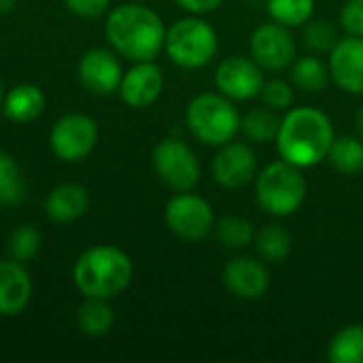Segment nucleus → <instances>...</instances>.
I'll return each mask as SVG.
<instances>
[{"label":"nucleus","mask_w":363,"mask_h":363,"mask_svg":"<svg viewBox=\"0 0 363 363\" xmlns=\"http://www.w3.org/2000/svg\"><path fill=\"white\" fill-rule=\"evenodd\" d=\"M306 198V179L302 168L277 160L264 166L255 177V200L272 217L294 215Z\"/></svg>","instance_id":"5"},{"label":"nucleus","mask_w":363,"mask_h":363,"mask_svg":"<svg viewBox=\"0 0 363 363\" xmlns=\"http://www.w3.org/2000/svg\"><path fill=\"white\" fill-rule=\"evenodd\" d=\"M2 98H4V89H2V81H0V106H2Z\"/></svg>","instance_id":"37"},{"label":"nucleus","mask_w":363,"mask_h":363,"mask_svg":"<svg viewBox=\"0 0 363 363\" xmlns=\"http://www.w3.org/2000/svg\"><path fill=\"white\" fill-rule=\"evenodd\" d=\"M111 0H64L68 11L79 17H98L108 9Z\"/></svg>","instance_id":"33"},{"label":"nucleus","mask_w":363,"mask_h":363,"mask_svg":"<svg viewBox=\"0 0 363 363\" xmlns=\"http://www.w3.org/2000/svg\"><path fill=\"white\" fill-rule=\"evenodd\" d=\"M266 9L272 21L287 28L304 26L315 13V0H266Z\"/></svg>","instance_id":"27"},{"label":"nucleus","mask_w":363,"mask_h":363,"mask_svg":"<svg viewBox=\"0 0 363 363\" xmlns=\"http://www.w3.org/2000/svg\"><path fill=\"white\" fill-rule=\"evenodd\" d=\"M164 49L168 57L187 70L211 64L219 49V36L215 28L198 15L183 17L166 30Z\"/></svg>","instance_id":"6"},{"label":"nucleus","mask_w":363,"mask_h":363,"mask_svg":"<svg viewBox=\"0 0 363 363\" xmlns=\"http://www.w3.org/2000/svg\"><path fill=\"white\" fill-rule=\"evenodd\" d=\"M170 232L183 240H202L215 230L213 206L198 194L179 191L164 211Z\"/></svg>","instance_id":"8"},{"label":"nucleus","mask_w":363,"mask_h":363,"mask_svg":"<svg viewBox=\"0 0 363 363\" xmlns=\"http://www.w3.org/2000/svg\"><path fill=\"white\" fill-rule=\"evenodd\" d=\"M136 2H147V0H136Z\"/></svg>","instance_id":"38"},{"label":"nucleus","mask_w":363,"mask_h":363,"mask_svg":"<svg viewBox=\"0 0 363 363\" xmlns=\"http://www.w3.org/2000/svg\"><path fill=\"white\" fill-rule=\"evenodd\" d=\"M166 26L162 17L145 2H128L115 6L104 23L111 47L125 60L151 62L166 43Z\"/></svg>","instance_id":"2"},{"label":"nucleus","mask_w":363,"mask_h":363,"mask_svg":"<svg viewBox=\"0 0 363 363\" xmlns=\"http://www.w3.org/2000/svg\"><path fill=\"white\" fill-rule=\"evenodd\" d=\"M279 128H281L279 111H274L266 104L249 108L240 121V130L245 132V136L253 143H259V145L274 143Z\"/></svg>","instance_id":"20"},{"label":"nucleus","mask_w":363,"mask_h":363,"mask_svg":"<svg viewBox=\"0 0 363 363\" xmlns=\"http://www.w3.org/2000/svg\"><path fill=\"white\" fill-rule=\"evenodd\" d=\"M330 74L347 94H363V36L347 34L330 51Z\"/></svg>","instance_id":"14"},{"label":"nucleus","mask_w":363,"mask_h":363,"mask_svg":"<svg viewBox=\"0 0 363 363\" xmlns=\"http://www.w3.org/2000/svg\"><path fill=\"white\" fill-rule=\"evenodd\" d=\"M355 125H357V132L362 134L363 138V104L357 108V115H355Z\"/></svg>","instance_id":"36"},{"label":"nucleus","mask_w":363,"mask_h":363,"mask_svg":"<svg viewBox=\"0 0 363 363\" xmlns=\"http://www.w3.org/2000/svg\"><path fill=\"white\" fill-rule=\"evenodd\" d=\"M77 72H79V81L83 83V87L98 96H111L113 91H117L121 77H123L117 55L100 47L83 53V57L79 60Z\"/></svg>","instance_id":"13"},{"label":"nucleus","mask_w":363,"mask_h":363,"mask_svg":"<svg viewBox=\"0 0 363 363\" xmlns=\"http://www.w3.org/2000/svg\"><path fill=\"white\" fill-rule=\"evenodd\" d=\"M289 68H291V83L298 89L308 91V94L323 91L330 83V77H332L330 66L317 55L298 57V60H294V64Z\"/></svg>","instance_id":"22"},{"label":"nucleus","mask_w":363,"mask_h":363,"mask_svg":"<svg viewBox=\"0 0 363 363\" xmlns=\"http://www.w3.org/2000/svg\"><path fill=\"white\" fill-rule=\"evenodd\" d=\"M332 363H363V325H347L334 334L328 345Z\"/></svg>","instance_id":"24"},{"label":"nucleus","mask_w":363,"mask_h":363,"mask_svg":"<svg viewBox=\"0 0 363 363\" xmlns=\"http://www.w3.org/2000/svg\"><path fill=\"white\" fill-rule=\"evenodd\" d=\"M134 277L130 255L113 245L85 249L72 268V281L85 298L111 300L125 291Z\"/></svg>","instance_id":"3"},{"label":"nucleus","mask_w":363,"mask_h":363,"mask_svg":"<svg viewBox=\"0 0 363 363\" xmlns=\"http://www.w3.org/2000/svg\"><path fill=\"white\" fill-rule=\"evenodd\" d=\"M330 166L345 174L353 177L363 170V138L359 136H338L334 138L330 153H328Z\"/></svg>","instance_id":"23"},{"label":"nucleus","mask_w":363,"mask_h":363,"mask_svg":"<svg viewBox=\"0 0 363 363\" xmlns=\"http://www.w3.org/2000/svg\"><path fill=\"white\" fill-rule=\"evenodd\" d=\"M302 38L313 53H330L334 45L340 40L336 28L328 19H313V17L304 23Z\"/></svg>","instance_id":"29"},{"label":"nucleus","mask_w":363,"mask_h":363,"mask_svg":"<svg viewBox=\"0 0 363 363\" xmlns=\"http://www.w3.org/2000/svg\"><path fill=\"white\" fill-rule=\"evenodd\" d=\"M38 249H40V234L34 225L23 223L9 236V257L21 264L36 257Z\"/></svg>","instance_id":"30"},{"label":"nucleus","mask_w":363,"mask_h":363,"mask_svg":"<svg viewBox=\"0 0 363 363\" xmlns=\"http://www.w3.org/2000/svg\"><path fill=\"white\" fill-rule=\"evenodd\" d=\"M264 83V68L253 57L230 55L215 68L217 89L234 102H249L259 98Z\"/></svg>","instance_id":"11"},{"label":"nucleus","mask_w":363,"mask_h":363,"mask_svg":"<svg viewBox=\"0 0 363 363\" xmlns=\"http://www.w3.org/2000/svg\"><path fill=\"white\" fill-rule=\"evenodd\" d=\"M259 98L264 100L266 106H270V108H274L279 113H287L294 106L296 94H294L291 83H287L283 79H270V81L264 83Z\"/></svg>","instance_id":"31"},{"label":"nucleus","mask_w":363,"mask_h":363,"mask_svg":"<svg viewBox=\"0 0 363 363\" xmlns=\"http://www.w3.org/2000/svg\"><path fill=\"white\" fill-rule=\"evenodd\" d=\"M340 26L351 36H363V0H347L342 4Z\"/></svg>","instance_id":"32"},{"label":"nucleus","mask_w":363,"mask_h":363,"mask_svg":"<svg viewBox=\"0 0 363 363\" xmlns=\"http://www.w3.org/2000/svg\"><path fill=\"white\" fill-rule=\"evenodd\" d=\"M32 298V279L26 266L13 257L0 262V317L19 315Z\"/></svg>","instance_id":"17"},{"label":"nucleus","mask_w":363,"mask_h":363,"mask_svg":"<svg viewBox=\"0 0 363 363\" xmlns=\"http://www.w3.org/2000/svg\"><path fill=\"white\" fill-rule=\"evenodd\" d=\"M89 208L87 189L77 183L57 185L45 200V213L57 223H70L81 219Z\"/></svg>","instance_id":"18"},{"label":"nucleus","mask_w":363,"mask_h":363,"mask_svg":"<svg viewBox=\"0 0 363 363\" xmlns=\"http://www.w3.org/2000/svg\"><path fill=\"white\" fill-rule=\"evenodd\" d=\"M213 177L223 189H240L257 177V155L247 143H225L213 157Z\"/></svg>","instance_id":"12"},{"label":"nucleus","mask_w":363,"mask_h":363,"mask_svg":"<svg viewBox=\"0 0 363 363\" xmlns=\"http://www.w3.org/2000/svg\"><path fill=\"white\" fill-rule=\"evenodd\" d=\"M183 11L191 13V15H204V13H213L217 11L223 0H174Z\"/></svg>","instance_id":"34"},{"label":"nucleus","mask_w":363,"mask_h":363,"mask_svg":"<svg viewBox=\"0 0 363 363\" xmlns=\"http://www.w3.org/2000/svg\"><path fill=\"white\" fill-rule=\"evenodd\" d=\"M242 115L234 100L221 91H204L189 100L185 108V125L196 140L208 147L230 143L240 130Z\"/></svg>","instance_id":"4"},{"label":"nucleus","mask_w":363,"mask_h":363,"mask_svg":"<svg viewBox=\"0 0 363 363\" xmlns=\"http://www.w3.org/2000/svg\"><path fill=\"white\" fill-rule=\"evenodd\" d=\"M23 198L19 164L13 155L0 151V204H17Z\"/></svg>","instance_id":"28"},{"label":"nucleus","mask_w":363,"mask_h":363,"mask_svg":"<svg viewBox=\"0 0 363 363\" xmlns=\"http://www.w3.org/2000/svg\"><path fill=\"white\" fill-rule=\"evenodd\" d=\"M49 145L60 160L81 162L98 145V125L83 113H68L53 123Z\"/></svg>","instance_id":"9"},{"label":"nucleus","mask_w":363,"mask_h":363,"mask_svg":"<svg viewBox=\"0 0 363 363\" xmlns=\"http://www.w3.org/2000/svg\"><path fill=\"white\" fill-rule=\"evenodd\" d=\"M153 168L164 185L174 191H191L200 183V160L181 138H164L153 149Z\"/></svg>","instance_id":"7"},{"label":"nucleus","mask_w":363,"mask_h":363,"mask_svg":"<svg viewBox=\"0 0 363 363\" xmlns=\"http://www.w3.org/2000/svg\"><path fill=\"white\" fill-rule=\"evenodd\" d=\"M15 4H17V0H0V15L11 13L15 9Z\"/></svg>","instance_id":"35"},{"label":"nucleus","mask_w":363,"mask_h":363,"mask_svg":"<svg viewBox=\"0 0 363 363\" xmlns=\"http://www.w3.org/2000/svg\"><path fill=\"white\" fill-rule=\"evenodd\" d=\"M45 94L32 83H21L11 87L2 98V113L9 121L28 123L34 121L45 111Z\"/></svg>","instance_id":"19"},{"label":"nucleus","mask_w":363,"mask_h":363,"mask_svg":"<svg viewBox=\"0 0 363 363\" xmlns=\"http://www.w3.org/2000/svg\"><path fill=\"white\" fill-rule=\"evenodd\" d=\"M215 234H217L219 245L228 251H242V249L251 247L255 240L253 223L249 219L236 217V215L221 217L215 223Z\"/></svg>","instance_id":"26"},{"label":"nucleus","mask_w":363,"mask_h":363,"mask_svg":"<svg viewBox=\"0 0 363 363\" xmlns=\"http://www.w3.org/2000/svg\"><path fill=\"white\" fill-rule=\"evenodd\" d=\"M113 321V308L102 298H85L77 311V325L87 336H104Z\"/></svg>","instance_id":"25"},{"label":"nucleus","mask_w":363,"mask_h":363,"mask_svg":"<svg viewBox=\"0 0 363 363\" xmlns=\"http://www.w3.org/2000/svg\"><path fill=\"white\" fill-rule=\"evenodd\" d=\"M223 285L240 300H257L270 287L268 268L249 255H238L223 268Z\"/></svg>","instance_id":"16"},{"label":"nucleus","mask_w":363,"mask_h":363,"mask_svg":"<svg viewBox=\"0 0 363 363\" xmlns=\"http://www.w3.org/2000/svg\"><path fill=\"white\" fill-rule=\"evenodd\" d=\"M251 57L270 72H281L289 68L296 60L298 45L291 30L279 21L262 23L253 30L249 40Z\"/></svg>","instance_id":"10"},{"label":"nucleus","mask_w":363,"mask_h":363,"mask_svg":"<svg viewBox=\"0 0 363 363\" xmlns=\"http://www.w3.org/2000/svg\"><path fill=\"white\" fill-rule=\"evenodd\" d=\"M162 89H164V72L151 60V62H136L128 72H123L117 91L128 106L147 108L162 96Z\"/></svg>","instance_id":"15"},{"label":"nucleus","mask_w":363,"mask_h":363,"mask_svg":"<svg viewBox=\"0 0 363 363\" xmlns=\"http://www.w3.org/2000/svg\"><path fill=\"white\" fill-rule=\"evenodd\" d=\"M255 251L268 264H283L291 253V234L281 223H268L255 234Z\"/></svg>","instance_id":"21"},{"label":"nucleus","mask_w":363,"mask_h":363,"mask_svg":"<svg viewBox=\"0 0 363 363\" xmlns=\"http://www.w3.org/2000/svg\"><path fill=\"white\" fill-rule=\"evenodd\" d=\"M334 138V123L321 108L291 106L285 117H281L274 143L281 160L304 170L328 160Z\"/></svg>","instance_id":"1"}]
</instances>
